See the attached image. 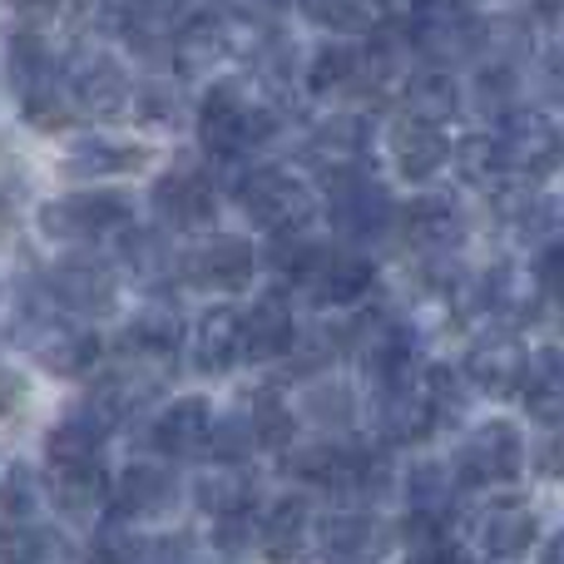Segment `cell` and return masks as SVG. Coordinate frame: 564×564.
<instances>
[{
	"label": "cell",
	"mask_w": 564,
	"mask_h": 564,
	"mask_svg": "<svg viewBox=\"0 0 564 564\" xmlns=\"http://www.w3.org/2000/svg\"><path fill=\"white\" fill-rule=\"evenodd\" d=\"M178 506V476L159 460H129L115 476V516L119 520H154Z\"/></svg>",
	"instance_id": "18"
},
{
	"label": "cell",
	"mask_w": 564,
	"mask_h": 564,
	"mask_svg": "<svg viewBox=\"0 0 564 564\" xmlns=\"http://www.w3.org/2000/svg\"><path fill=\"white\" fill-rule=\"evenodd\" d=\"M516 95H520V75H516V65H506V59L476 69V79H470V99H476V109L490 115V119H500V124L516 115Z\"/></svg>",
	"instance_id": "40"
},
{
	"label": "cell",
	"mask_w": 564,
	"mask_h": 564,
	"mask_svg": "<svg viewBox=\"0 0 564 564\" xmlns=\"http://www.w3.org/2000/svg\"><path fill=\"white\" fill-rule=\"evenodd\" d=\"M45 500L55 506V516L89 520V516H99L105 506H115V480L105 476V466L50 470V476H45Z\"/></svg>",
	"instance_id": "26"
},
{
	"label": "cell",
	"mask_w": 564,
	"mask_h": 564,
	"mask_svg": "<svg viewBox=\"0 0 564 564\" xmlns=\"http://www.w3.org/2000/svg\"><path fill=\"white\" fill-rule=\"evenodd\" d=\"M214 178L204 174L198 164H174L164 169V174L154 178V214L164 218L169 228H178V234H194V228H204L208 218H214Z\"/></svg>",
	"instance_id": "15"
},
{
	"label": "cell",
	"mask_w": 564,
	"mask_h": 564,
	"mask_svg": "<svg viewBox=\"0 0 564 564\" xmlns=\"http://www.w3.org/2000/svg\"><path fill=\"white\" fill-rule=\"evenodd\" d=\"M178 273H184V282H194V288L243 292L258 273V253H253V243L238 234H208L184 253Z\"/></svg>",
	"instance_id": "11"
},
{
	"label": "cell",
	"mask_w": 564,
	"mask_h": 564,
	"mask_svg": "<svg viewBox=\"0 0 564 564\" xmlns=\"http://www.w3.org/2000/svg\"><path fill=\"white\" fill-rule=\"evenodd\" d=\"M530 367H535V351H525V341L516 337V332H486V337L470 341L466 361H460V371H466L470 391H480V397H525L530 387Z\"/></svg>",
	"instance_id": "5"
},
{
	"label": "cell",
	"mask_w": 564,
	"mask_h": 564,
	"mask_svg": "<svg viewBox=\"0 0 564 564\" xmlns=\"http://www.w3.org/2000/svg\"><path fill=\"white\" fill-rule=\"evenodd\" d=\"M134 109L144 124H164V129H174L184 119V99H178V89L169 79H144L134 95Z\"/></svg>",
	"instance_id": "45"
},
{
	"label": "cell",
	"mask_w": 564,
	"mask_h": 564,
	"mask_svg": "<svg viewBox=\"0 0 564 564\" xmlns=\"http://www.w3.org/2000/svg\"><path fill=\"white\" fill-rule=\"evenodd\" d=\"M178 263H184V253H174L159 228H129L119 238V273H129L139 282H159V278L178 273Z\"/></svg>",
	"instance_id": "33"
},
{
	"label": "cell",
	"mask_w": 564,
	"mask_h": 564,
	"mask_svg": "<svg viewBox=\"0 0 564 564\" xmlns=\"http://www.w3.org/2000/svg\"><path fill=\"white\" fill-rule=\"evenodd\" d=\"M253 446H258V436H253V426H248V416H243V411H234V416L218 421V431H214V451H208V456L224 460V466H243L248 451H253Z\"/></svg>",
	"instance_id": "46"
},
{
	"label": "cell",
	"mask_w": 564,
	"mask_h": 564,
	"mask_svg": "<svg viewBox=\"0 0 564 564\" xmlns=\"http://www.w3.org/2000/svg\"><path fill=\"white\" fill-rule=\"evenodd\" d=\"M387 149H391V164H397L401 178L411 184H426L436 178V169H446L456 159V144L446 139L441 124H426V119H391V134H387Z\"/></svg>",
	"instance_id": "17"
},
{
	"label": "cell",
	"mask_w": 564,
	"mask_h": 564,
	"mask_svg": "<svg viewBox=\"0 0 564 564\" xmlns=\"http://www.w3.org/2000/svg\"><path fill=\"white\" fill-rule=\"evenodd\" d=\"M371 278H377V268H371L367 253H357V248H341V243H327L302 292H307L317 307H351V302H357L361 292L371 288Z\"/></svg>",
	"instance_id": "19"
},
{
	"label": "cell",
	"mask_w": 564,
	"mask_h": 564,
	"mask_svg": "<svg viewBox=\"0 0 564 564\" xmlns=\"http://www.w3.org/2000/svg\"><path fill=\"white\" fill-rule=\"evenodd\" d=\"M535 470L545 480H564V431H550L535 446Z\"/></svg>",
	"instance_id": "51"
},
{
	"label": "cell",
	"mask_w": 564,
	"mask_h": 564,
	"mask_svg": "<svg viewBox=\"0 0 564 564\" xmlns=\"http://www.w3.org/2000/svg\"><path fill=\"white\" fill-rule=\"evenodd\" d=\"M496 149H500V169H506L510 178H520V184H535V178L555 174L564 159L560 129L550 124L545 115H535V109L510 115L506 124L496 129Z\"/></svg>",
	"instance_id": "6"
},
{
	"label": "cell",
	"mask_w": 564,
	"mask_h": 564,
	"mask_svg": "<svg viewBox=\"0 0 564 564\" xmlns=\"http://www.w3.org/2000/svg\"><path fill=\"white\" fill-rule=\"evenodd\" d=\"M530 89L540 105L564 109V50H540L535 69H530Z\"/></svg>",
	"instance_id": "48"
},
{
	"label": "cell",
	"mask_w": 564,
	"mask_h": 564,
	"mask_svg": "<svg viewBox=\"0 0 564 564\" xmlns=\"http://www.w3.org/2000/svg\"><path fill=\"white\" fill-rule=\"evenodd\" d=\"M297 317L292 307L278 297H258L253 307H243V347H248V361H282L292 357L297 347Z\"/></svg>",
	"instance_id": "24"
},
{
	"label": "cell",
	"mask_w": 564,
	"mask_h": 564,
	"mask_svg": "<svg viewBox=\"0 0 564 564\" xmlns=\"http://www.w3.org/2000/svg\"><path fill=\"white\" fill-rule=\"evenodd\" d=\"M65 79L69 89H75L79 109L85 115H119L124 105H134L139 89H129V75L124 65H119L109 50H75V55L65 59Z\"/></svg>",
	"instance_id": "14"
},
{
	"label": "cell",
	"mask_w": 564,
	"mask_h": 564,
	"mask_svg": "<svg viewBox=\"0 0 564 564\" xmlns=\"http://www.w3.org/2000/svg\"><path fill=\"white\" fill-rule=\"evenodd\" d=\"M184 337H188V322L174 297H149L124 327V347L149 351V357H174L184 347Z\"/></svg>",
	"instance_id": "27"
},
{
	"label": "cell",
	"mask_w": 564,
	"mask_h": 564,
	"mask_svg": "<svg viewBox=\"0 0 564 564\" xmlns=\"http://www.w3.org/2000/svg\"><path fill=\"white\" fill-rule=\"evenodd\" d=\"M327 214H332V228L351 243H377V238H391L401 224V208L397 198L387 194L381 178H371L367 169L361 174H341V178H327Z\"/></svg>",
	"instance_id": "3"
},
{
	"label": "cell",
	"mask_w": 564,
	"mask_h": 564,
	"mask_svg": "<svg viewBox=\"0 0 564 564\" xmlns=\"http://www.w3.org/2000/svg\"><path fill=\"white\" fill-rule=\"evenodd\" d=\"M540 540V520L530 506H516V500H500V506L480 510L476 520V545L486 550L490 560H516L530 555Z\"/></svg>",
	"instance_id": "25"
},
{
	"label": "cell",
	"mask_w": 564,
	"mask_h": 564,
	"mask_svg": "<svg viewBox=\"0 0 564 564\" xmlns=\"http://www.w3.org/2000/svg\"><path fill=\"white\" fill-rule=\"evenodd\" d=\"M174 69L184 79H204L234 55V35H228V20L218 10H198V15H184L174 35Z\"/></svg>",
	"instance_id": "20"
},
{
	"label": "cell",
	"mask_w": 564,
	"mask_h": 564,
	"mask_svg": "<svg viewBox=\"0 0 564 564\" xmlns=\"http://www.w3.org/2000/svg\"><path fill=\"white\" fill-rule=\"evenodd\" d=\"M391 540H397V530H391L381 516L361 510V506H341V510H332V516L317 520V545L327 550L337 564H377V560H387Z\"/></svg>",
	"instance_id": "13"
},
{
	"label": "cell",
	"mask_w": 564,
	"mask_h": 564,
	"mask_svg": "<svg viewBox=\"0 0 564 564\" xmlns=\"http://www.w3.org/2000/svg\"><path fill=\"white\" fill-rule=\"evenodd\" d=\"M525 406H530V416L545 421L550 431H564V347L535 351L530 387H525Z\"/></svg>",
	"instance_id": "36"
},
{
	"label": "cell",
	"mask_w": 564,
	"mask_h": 564,
	"mask_svg": "<svg viewBox=\"0 0 564 564\" xmlns=\"http://www.w3.org/2000/svg\"><path fill=\"white\" fill-rule=\"evenodd\" d=\"M282 466H288V476L302 480V486L337 490L341 466H347V446H332V441H307V446H292Z\"/></svg>",
	"instance_id": "39"
},
{
	"label": "cell",
	"mask_w": 564,
	"mask_h": 564,
	"mask_svg": "<svg viewBox=\"0 0 564 564\" xmlns=\"http://www.w3.org/2000/svg\"><path fill=\"white\" fill-rule=\"evenodd\" d=\"M144 164V149L129 139H109V134H85L69 144L65 169L79 178H109V174H134Z\"/></svg>",
	"instance_id": "30"
},
{
	"label": "cell",
	"mask_w": 564,
	"mask_h": 564,
	"mask_svg": "<svg viewBox=\"0 0 564 564\" xmlns=\"http://www.w3.org/2000/svg\"><path fill=\"white\" fill-rule=\"evenodd\" d=\"M490 40V20L470 10H411V45L431 59V69H446L470 59Z\"/></svg>",
	"instance_id": "8"
},
{
	"label": "cell",
	"mask_w": 564,
	"mask_h": 564,
	"mask_svg": "<svg viewBox=\"0 0 564 564\" xmlns=\"http://www.w3.org/2000/svg\"><path fill=\"white\" fill-rule=\"evenodd\" d=\"M45 288L69 317H109L119 307V268L99 258H65L50 268Z\"/></svg>",
	"instance_id": "10"
},
{
	"label": "cell",
	"mask_w": 564,
	"mask_h": 564,
	"mask_svg": "<svg viewBox=\"0 0 564 564\" xmlns=\"http://www.w3.org/2000/svg\"><path fill=\"white\" fill-rule=\"evenodd\" d=\"M234 198L268 238L307 234L312 214H317V194H312V184H302L292 169H278V164L248 169V174L234 184Z\"/></svg>",
	"instance_id": "2"
},
{
	"label": "cell",
	"mask_w": 564,
	"mask_h": 564,
	"mask_svg": "<svg viewBox=\"0 0 564 564\" xmlns=\"http://www.w3.org/2000/svg\"><path fill=\"white\" fill-rule=\"evenodd\" d=\"M456 496H460V476L456 466H436V460H421V466H411L406 476V506L416 520H446L451 510H456Z\"/></svg>",
	"instance_id": "32"
},
{
	"label": "cell",
	"mask_w": 564,
	"mask_h": 564,
	"mask_svg": "<svg viewBox=\"0 0 564 564\" xmlns=\"http://www.w3.org/2000/svg\"><path fill=\"white\" fill-rule=\"evenodd\" d=\"M139 564H194V555H188L184 540H159V545L144 550V560Z\"/></svg>",
	"instance_id": "52"
},
{
	"label": "cell",
	"mask_w": 564,
	"mask_h": 564,
	"mask_svg": "<svg viewBox=\"0 0 564 564\" xmlns=\"http://www.w3.org/2000/svg\"><path fill=\"white\" fill-rule=\"evenodd\" d=\"M540 564H564V530H560V535L545 545V555H540Z\"/></svg>",
	"instance_id": "53"
},
{
	"label": "cell",
	"mask_w": 564,
	"mask_h": 564,
	"mask_svg": "<svg viewBox=\"0 0 564 564\" xmlns=\"http://www.w3.org/2000/svg\"><path fill=\"white\" fill-rule=\"evenodd\" d=\"M0 510H6V525H35L40 516V480H30L25 470H10L6 476V500H0Z\"/></svg>",
	"instance_id": "47"
},
{
	"label": "cell",
	"mask_w": 564,
	"mask_h": 564,
	"mask_svg": "<svg viewBox=\"0 0 564 564\" xmlns=\"http://www.w3.org/2000/svg\"><path fill=\"white\" fill-rule=\"evenodd\" d=\"M411 564H470V560L460 545H451L446 535H436V540H416V545H411Z\"/></svg>",
	"instance_id": "50"
},
{
	"label": "cell",
	"mask_w": 564,
	"mask_h": 564,
	"mask_svg": "<svg viewBox=\"0 0 564 564\" xmlns=\"http://www.w3.org/2000/svg\"><path fill=\"white\" fill-rule=\"evenodd\" d=\"M302 79L312 95H367V45L361 40H322Z\"/></svg>",
	"instance_id": "22"
},
{
	"label": "cell",
	"mask_w": 564,
	"mask_h": 564,
	"mask_svg": "<svg viewBox=\"0 0 564 564\" xmlns=\"http://www.w3.org/2000/svg\"><path fill=\"white\" fill-rule=\"evenodd\" d=\"M188 347H194V367H198V371H214V377L234 371L238 361H248V347H243V312H238V307H208L204 317H198V327H194V337H188Z\"/></svg>",
	"instance_id": "23"
},
{
	"label": "cell",
	"mask_w": 564,
	"mask_h": 564,
	"mask_svg": "<svg viewBox=\"0 0 564 564\" xmlns=\"http://www.w3.org/2000/svg\"><path fill=\"white\" fill-rule=\"evenodd\" d=\"M351 416H357V397H351L347 381L317 377L302 397V421H312L317 431H347Z\"/></svg>",
	"instance_id": "38"
},
{
	"label": "cell",
	"mask_w": 564,
	"mask_h": 564,
	"mask_svg": "<svg viewBox=\"0 0 564 564\" xmlns=\"http://www.w3.org/2000/svg\"><path fill=\"white\" fill-rule=\"evenodd\" d=\"M253 496H258V476L248 466H224L194 486V506L214 520L248 516V510H253Z\"/></svg>",
	"instance_id": "31"
},
{
	"label": "cell",
	"mask_w": 564,
	"mask_h": 564,
	"mask_svg": "<svg viewBox=\"0 0 564 564\" xmlns=\"http://www.w3.org/2000/svg\"><path fill=\"white\" fill-rule=\"evenodd\" d=\"M397 234L421 258H451L466 238V208H460L456 194H416L401 208Z\"/></svg>",
	"instance_id": "12"
},
{
	"label": "cell",
	"mask_w": 564,
	"mask_h": 564,
	"mask_svg": "<svg viewBox=\"0 0 564 564\" xmlns=\"http://www.w3.org/2000/svg\"><path fill=\"white\" fill-rule=\"evenodd\" d=\"M99 451H105V426H99L89 411L55 421V426H50V436H45V460H50V470H85V466H99Z\"/></svg>",
	"instance_id": "29"
},
{
	"label": "cell",
	"mask_w": 564,
	"mask_h": 564,
	"mask_svg": "<svg viewBox=\"0 0 564 564\" xmlns=\"http://www.w3.org/2000/svg\"><path fill=\"white\" fill-rule=\"evenodd\" d=\"M214 545L224 550V555H243V550H253V545H263V516H234V520H218V530H214Z\"/></svg>",
	"instance_id": "49"
},
{
	"label": "cell",
	"mask_w": 564,
	"mask_h": 564,
	"mask_svg": "<svg viewBox=\"0 0 564 564\" xmlns=\"http://www.w3.org/2000/svg\"><path fill=\"white\" fill-rule=\"evenodd\" d=\"M371 421H377V436L387 446H406V441H426L436 431V411H431V391L426 377H416V367L401 371V377L377 381V397H371Z\"/></svg>",
	"instance_id": "7"
},
{
	"label": "cell",
	"mask_w": 564,
	"mask_h": 564,
	"mask_svg": "<svg viewBox=\"0 0 564 564\" xmlns=\"http://www.w3.org/2000/svg\"><path fill=\"white\" fill-rule=\"evenodd\" d=\"M20 109H25V119L35 129H65L85 115L79 99H75V89H69V79H65V65H59L55 75L35 79L30 89H20Z\"/></svg>",
	"instance_id": "34"
},
{
	"label": "cell",
	"mask_w": 564,
	"mask_h": 564,
	"mask_svg": "<svg viewBox=\"0 0 564 564\" xmlns=\"http://www.w3.org/2000/svg\"><path fill=\"white\" fill-rule=\"evenodd\" d=\"M401 105H406L411 119H426V124H441L460 109V89L446 69H416L401 85Z\"/></svg>",
	"instance_id": "37"
},
{
	"label": "cell",
	"mask_w": 564,
	"mask_h": 564,
	"mask_svg": "<svg viewBox=\"0 0 564 564\" xmlns=\"http://www.w3.org/2000/svg\"><path fill=\"white\" fill-rule=\"evenodd\" d=\"M243 416H248V426H253L258 446L292 451V436H297V426H302V411H292L288 401H282V391L253 387L243 401Z\"/></svg>",
	"instance_id": "35"
},
{
	"label": "cell",
	"mask_w": 564,
	"mask_h": 564,
	"mask_svg": "<svg viewBox=\"0 0 564 564\" xmlns=\"http://www.w3.org/2000/svg\"><path fill=\"white\" fill-rule=\"evenodd\" d=\"M35 361L50 377H79L99 361V337L89 327H69V322H50L35 332Z\"/></svg>",
	"instance_id": "28"
},
{
	"label": "cell",
	"mask_w": 564,
	"mask_h": 564,
	"mask_svg": "<svg viewBox=\"0 0 564 564\" xmlns=\"http://www.w3.org/2000/svg\"><path fill=\"white\" fill-rule=\"evenodd\" d=\"M144 540L134 535V525L129 520H105V525L95 530V540H89V550H85V564H139L144 560Z\"/></svg>",
	"instance_id": "43"
},
{
	"label": "cell",
	"mask_w": 564,
	"mask_h": 564,
	"mask_svg": "<svg viewBox=\"0 0 564 564\" xmlns=\"http://www.w3.org/2000/svg\"><path fill=\"white\" fill-rule=\"evenodd\" d=\"M0 555L6 564H55L65 555V540L50 525H6V540H0Z\"/></svg>",
	"instance_id": "42"
},
{
	"label": "cell",
	"mask_w": 564,
	"mask_h": 564,
	"mask_svg": "<svg viewBox=\"0 0 564 564\" xmlns=\"http://www.w3.org/2000/svg\"><path fill=\"white\" fill-rule=\"evenodd\" d=\"M307 154H312V164L322 169V184L341 178V174H361L371 159V119H361V115L322 119L307 139Z\"/></svg>",
	"instance_id": "16"
},
{
	"label": "cell",
	"mask_w": 564,
	"mask_h": 564,
	"mask_svg": "<svg viewBox=\"0 0 564 564\" xmlns=\"http://www.w3.org/2000/svg\"><path fill=\"white\" fill-rule=\"evenodd\" d=\"M456 174L460 184H480V188H496L500 184V149H496V134H466L456 144Z\"/></svg>",
	"instance_id": "44"
},
{
	"label": "cell",
	"mask_w": 564,
	"mask_h": 564,
	"mask_svg": "<svg viewBox=\"0 0 564 564\" xmlns=\"http://www.w3.org/2000/svg\"><path fill=\"white\" fill-rule=\"evenodd\" d=\"M40 228L55 243H99L109 234H129V198L119 188H85V194L50 198L40 208Z\"/></svg>",
	"instance_id": "4"
},
{
	"label": "cell",
	"mask_w": 564,
	"mask_h": 564,
	"mask_svg": "<svg viewBox=\"0 0 564 564\" xmlns=\"http://www.w3.org/2000/svg\"><path fill=\"white\" fill-rule=\"evenodd\" d=\"M426 391H431V411H436V431L460 426L470 411V381L456 367H431L426 371Z\"/></svg>",
	"instance_id": "41"
},
{
	"label": "cell",
	"mask_w": 564,
	"mask_h": 564,
	"mask_svg": "<svg viewBox=\"0 0 564 564\" xmlns=\"http://www.w3.org/2000/svg\"><path fill=\"white\" fill-rule=\"evenodd\" d=\"M214 431H218V421L204 397H178L159 411L149 441H154V451H164V456L188 460V456H198V451H214Z\"/></svg>",
	"instance_id": "21"
},
{
	"label": "cell",
	"mask_w": 564,
	"mask_h": 564,
	"mask_svg": "<svg viewBox=\"0 0 564 564\" xmlns=\"http://www.w3.org/2000/svg\"><path fill=\"white\" fill-rule=\"evenodd\" d=\"M456 476L460 486H506L520 476L525 466V446H520V431L510 421H486L476 426L456 451Z\"/></svg>",
	"instance_id": "9"
},
{
	"label": "cell",
	"mask_w": 564,
	"mask_h": 564,
	"mask_svg": "<svg viewBox=\"0 0 564 564\" xmlns=\"http://www.w3.org/2000/svg\"><path fill=\"white\" fill-rule=\"evenodd\" d=\"M278 134V109L253 105V99L238 89V79H214L198 99V144L208 149V159L218 164H234L248 149L268 144Z\"/></svg>",
	"instance_id": "1"
}]
</instances>
